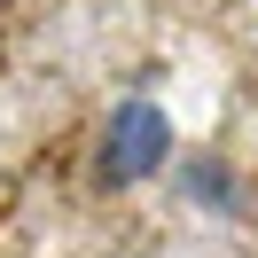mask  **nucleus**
<instances>
[{"label": "nucleus", "instance_id": "f257e3e1", "mask_svg": "<svg viewBox=\"0 0 258 258\" xmlns=\"http://www.w3.org/2000/svg\"><path fill=\"white\" fill-rule=\"evenodd\" d=\"M164 157H172V117L149 94H125L110 110V133H102V180L110 188H141L149 172H164Z\"/></svg>", "mask_w": 258, "mask_h": 258}, {"label": "nucleus", "instance_id": "f03ea898", "mask_svg": "<svg viewBox=\"0 0 258 258\" xmlns=\"http://www.w3.org/2000/svg\"><path fill=\"white\" fill-rule=\"evenodd\" d=\"M180 188L196 196L204 211H235L242 204V188H235V172L227 164H211V157H196V164H180Z\"/></svg>", "mask_w": 258, "mask_h": 258}]
</instances>
